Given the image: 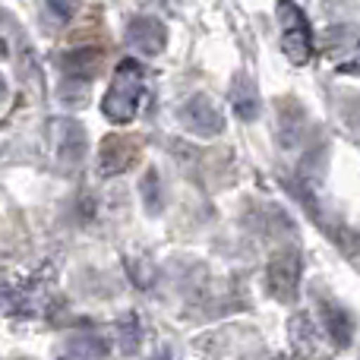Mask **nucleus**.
<instances>
[{
    "label": "nucleus",
    "mask_w": 360,
    "mask_h": 360,
    "mask_svg": "<svg viewBox=\"0 0 360 360\" xmlns=\"http://www.w3.org/2000/svg\"><path fill=\"white\" fill-rule=\"evenodd\" d=\"M114 335H117V348L120 354H136L139 345H143V326H139V316L136 313H127L114 323Z\"/></svg>",
    "instance_id": "13"
},
{
    "label": "nucleus",
    "mask_w": 360,
    "mask_h": 360,
    "mask_svg": "<svg viewBox=\"0 0 360 360\" xmlns=\"http://www.w3.org/2000/svg\"><path fill=\"white\" fill-rule=\"evenodd\" d=\"M354 120H357V127H360V95H357V105H354Z\"/></svg>",
    "instance_id": "21"
},
{
    "label": "nucleus",
    "mask_w": 360,
    "mask_h": 360,
    "mask_svg": "<svg viewBox=\"0 0 360 360\" xmlns=\"http://www.w3.org/2000/svg\"><path fill=\"white\" fill-rule=\"evenodd\" d=\"M6 98V79H4V73H0V101Z\"/></svg>",
    "instance_id": "20"
},
{
    "label": "nucleus",
    "mask_w": 360,
    "mask_h": 360,
    "mask_svg": "<svg viewBox=\"0 0 360 360\" xmlns=\"http://www.w3.org/2000/svg\"><path fill=\"white\" fill-rule=\"evenodd\" d=\"M291 342H294V348H297L300 354H307V351H310L313 326H310V319H307V316H294L291 319Z\"/></svg>",
    "instance_id": "15"
},
{
    "label": "nucleus",
    "mask_w": 360,
    "mask_h": 360,
    "mask_svg": "<svg viewBox=\"0 0 360 360\" xmlns=\"http://www.w3.org/2000/svg\"><path fill=\"white\" fill-rule=\"evenodd\" d=\"M16 360H29V357H16Z\"/></svg>",
    "instance_id": "23"
},
{
    "label": "nucleus",
    "mask_w": 360,
    "mask_h": 360,
    "mask_svg": "<svg viewBox=\"0 0 360 360\" xmlns=\"http://www.w3.org/2000/svg\"><path fill=\"white\" fill-rule=\"evenodd\" d=\"M177 117L193 136H202V139H212L224 130V117L209 95H193V98H186L184 105H180Z\"/></svg>",
    "instance_id": "4"
},
{
    "label": "nucleus",
    "mask_w": 360,
    "mask_h": 360,
    "mask_svg": "<svg viewBox=\"0 0 360 360\" xmlns=\"http://www.w3.org/2000/svg\"><path fill=\"white\" fill-rule=\"evenodd\" d=\"M338 70H342V73H348V76H360V38H357V44H354V54H351Z\"/></svg>",
    "instance_id": "18"
},
{
    "label": "nucleus",
    "mask_w": 360,
    "mask_h": 360,
    "mask_svg": "<svg viewBox=\"0 0 360 360\" xmlns=\"http://www.w3.org/2000/svg\"><path fill=\"white\" fill-rule=\"evenodd\" d=\"M231 108H234V114L240 120H256L259 117V92H256V82L250 79V76H237L234 86H231Z\"/></svg>",
    "instance_id": "12"
},
{
    "label": "nucleus",
    "mask_w": 360,
    "mask_h": 360,
    "mask_svg": "<svg viewBox=\"0 0 360 360\" xmlns=\"http://www.w3.org/2000/svg\"><path fill=\"white\" fill-rule=\"evenodd\" d=\"M139 155V143L130 136H108L98 149V171L105 177H114V174H124L127 168H133Z\"/></svg>",
    "instance_id": "8"
},
{
    "label": "nucleus",
    "mask_w": 360,
    "mask_h": 360,
    "mask_svg": "<svg viewBox=\"0 0 360 360\" xmlns=\"http://www.w3.org/2000/svg\"><path fill=\"white\" fill-rule=\"evenodd\" d=\"M300 272H304L300 250L297 247L278 250L266 266V291L272 294L278 304H294L297 291H300Z\"/></svg>",
    "instance_id": "2"
},
{
    "label": "nucleus",
    "mask_w": 360,
    "mask_h": 360,
    "mask_svg": "<svg viewBox=\"0 0 360 360\" xmlns=\"http://www.w3.org/2000/svg\"><path fill=\"white\" fill-rule=\"evenodd\" d=\"M101 63H105V51L92 48V44H82V48H70L60 57V67L67 82H76L79 89H89L95 82V76L101 73Z\"/></svg>",
    "instance_id": "5"
},
{
    "label": "nucleus",
    "mask_w": 360,
    "mask_h": 360,
    "mask_svg": "<svg viewBox=\"0 0 360 360\" xmlns=\"http://www.w3.org/2000/svg\"><path fill=\"white\" fill-rule=\"evenodd\" d=\"M149 360H171V357H168V351H158V354H155V357H149Z\"/></svg>",
    "instance_id": "22"
},
{
    "label": "nucleus",
    "mask_w": 360,
    "mask_h": 360,
    "mask_svg": "<svg viewBox=\"0 0 360 360\" xmlns=\"http://www.w3.org/2000/svg\"><path fill=\"white\" fill-rule=\"evenodd\" d=\"M127 44L146 57H155V54H162L165 44H168V29H165V22L155 16H136L127 25Z\"/></svg>",
    "instance_id": "7"
},
{
    "label": "nucleus",
    "mask_w": 360,
    "mask_h": 360,
    "mask_svg": "<svg viewBox=\"0 0 360 360\" xmlns=\"http://www.w3.org/2000/svg\"><path fill=\"white\" fill-rule=\"evenodd\" d=\"M16 285H19V281L13 278V275L0 272V310L10 313V307H13V294H16Z\"/></svg>",
    "instance_id": "17"
},
{
    "label": "nucleus",
    "mask_w": 360,
    "mask_h": 360,
    "mask_svg": "<svg viewBox=\"0 0 360 360\" xmlns=\"http://www.w3.org/2000/svg\"><path fill=\"white\" fill-rule=\"evenodd\" d=\"M319 316H323V329L335 348H348V345L354 342V316H351L345 307L323 297L319 300Z\"/></svg>",
    "instance_id": "9"
},
{
    "label": "nucleus",
    "mask_w": 360,
    "mask_h": 360,
    "mask_svg": "<svg viewBox=\"0 0 360 360\" xmlns=\"http://www.w3.org/2000/svg\"><path fill=\"white\" fill-rule=\"evenodd\" d=\"M139 196H143V205L149 215H158L165 209V186H162V177H158L155 168H149L143 174V184H139Z\"/></svg>",
    "instance_id": "14"
},
{
    "label": "nucleus",
    "mask_w": 360,
    "mask_h": 360,
    "mask_svg": "<svg viewBox=\"0 0 360 360\" xmlns=\"http://www.w3.org/2000/svg\"><path fill=\"white\" fill-rule=\"evenodd\" d=\"M51 143H54L57 155H60L67 165L82 162V158H86V149H89L86 130H82V124L73 120V117H54L51 120Z\"/></svg>",
    "instance_id": "6"
},
{
    "label": "nucleus",
    "mask_w": 360,
    "mask_h": 360,
    "mask_svg": "<svg viewBox=\"0 0 360 360\" xmlns=\"http://www.w3.org/2000/svg\"><path fill=\"white\" fill-rule=\"evenodd\" d=\"M108 345L95 332H73L60 345V360H105Z\"/></svg>",
    "instance_id": "11"
},
{
    "label": "nucleus",
    "mask_w": 360,
    "mask_h": 360,
    "mask_svg": "<svg viewBox=\"0 0 360 360\" xmlns=\"http://www.w3.org/2000/svg\"><path fill=\"white\" fill-rule=\"evenodd\" d=\"M73 10H76L73 4H44V13H54L60 22H67V19L73 16Z\"/></svg>",
    "instance_id": "19"
},
{
    "label": "nucleus",
    "mask_w": 360,
    "mask_h": 360,
    "mask_svg": "<svg viewBox=\"0 0 360 360\" xmlns=\"http://www.w3.org/2000/svg\"><path fill=\"white\" fill-rule=\"evenodd\" d=\"M278 124H275V139H278L281 149H294L300 146V136H304V127H307V111L297 105L294 98L278 101Z\"/></svg>",
    "instance_id": "10"
},
{
    "label": "nucleus",
    "mask_w": 360,
    "mask_h": 360,
    "mask_svg": "<svg viewBox=\"0 0 360 360\" xmlns=\"http://www.w3.org/2000/svg\"><path fill=\"white\" fill-rule=\"evenodd\" d=\"M275 10L281 19V48H285L288 60L300 67L313 57V29L297 4H278Z\"/></svg>",
    "instance_id": "3"
},
{
    "label": "nucleus",
    "mask_w": 360,
    "mask_h": 360,
    "mask_svg": "<svg viewBox=\"0 0 360 360\" xmlns=\"http://www.w3.org/2000/svg\"><path fill=\"white\" fill-rule=\"evenodd\" d=\"M143 82H146V70L139 60H120L114 70V82L108 89L101 111L108 120L114 124H130L139 111V98H143Z\"/></svg>",
    "instance_id": "1"
},
{
    "label": "nucleus",
    "mask_w": 360,
    "mask_h": 360,
    "mask_svg": "<svg viewBox=\"0 0 360 360\" xmlns=\"http://www.w3.org/2000/svg\"><path fill=\"white\" fill-rule=\"evenodd\" d=\"M133 272V281H136L139 288H152L155 285V269L149 266V262H127Z\"/></svg>",
    "instance_id": "16"
}]
</instances>
